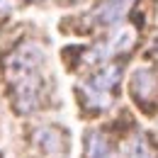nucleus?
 <instances>
[{
	"mask_svg": "<svg viewBox=\"0 0 158 158\" xmlns=\"http://www.w3.org/2000/svg\"><path fill=\"white\" fill-rule=\"evenodd\" d=\"M7 78L12 88L15 110L27 114L39 107L44 90V51L39 44L27 41L7 59Z\"/></svg>",
	"mask_w": 158,
	"mask_h": 158,
	"instance_id": "nucleus-1",
	"label": "nucleus"
},
{
	"mask_svg": "<svg viewBox=\"0 0 158 158\" xmlns=\"http://www.w3.org/2000/svg\"><path fill=\"white\" fill-rule=\"evenodd\" d=\"M119 78H122V66H119V63L102 66L95 76H90V78L80 85L83 100H85L93 110H107V107L112 105V90L117 88Z\"/></svg>",
	"mask_w": 158,
	"mask_h": 158,
	"instance_id": "nucleus-2",
	"label": "nucleus"
},
{
	"mask_svg": "<svg viewBox=\"0 0 158 158\" xmlns=\"http://www.w3.org/2000/svg\"><path fill=\"white\" fill-rule=\"evenodd\" d=\"M134 32L131 29H117L110 39H105L100 46H95L90 54H88V63H95V61H105V59H110V56H114V54H122V51H127L131 44H134Z\"/></svg>",
	"mask_w": 158,
	"mask_h": 158,
	"instance_id": "nucleus-3",
	"label": "nucleus"
},
{
	"mask_svg": "<svg viewBox=\"0 0 158 158\" xmlns=\"http://www.w3.org/2000/svg\"><path fill=\"white\" fill-rule=\"evenodd\" d=\"M34 143L39 146L46 156H56V158H63L66 151H68L66 134L61 129H56V127H39L34 131Z\"/></svg>",
	"mask_w": 158,
	"mask_h": 158,
	"instance_id": "nucleus-4",
	"label": "nucleus"
},
{
	"mask_svg": "<svg viewBox=\"0 0 158 158\" xmlns=\"http://www.w3.org/2000/svg\"><path fill=\"white\" fill-rule=\"evenodd\" d=\"M129 7H131V0H102L93 10L90 20L95 24H119L129 12Z\"/></svg>",
	"mask_w": 158,
	"mask_h": 158,
	"instance_id": "nucleus-5",
	"label": "nucleus"
},
{
	"mask_svg": "<svg viewBox=\"0 0 158 158\" xmlns=\"http://www.w3.org/2000/svg\"><path fill=\"white\" fill-rule=\"evenodd\" d=\"M131 95L139 102H151L158 95V76L151 68H136L131 76Z\"/></svg>",
	"mask_w": 158,
	"mask_h": 158,
	"instance_id": "nucleus-6",
	"label": "nucleus"
},
{
	"mask_svg": "<svg viewBox=\"0 0 158 158\" xmlns=\"http://www.w3.org/2000/svg\"><path fill=\"white\" fill-rule=\"evenodd\" d=\"M85 158H117L112 143L102 131H90L85 136Z\"/></svg>",
	"mask_w": 158,
	"mask_h": 158,
	"instance_id": "nucleus-7",
	"label": "nucleus"
},
{
	"mask_svg": "<svg viewBox=\"0 0 158 158\" xmlns=\"http://www.w3.org/2000/svg\"><path fill=\"white\" fill-rule=\"evenodd\" d=\"M124 158H156L151 146L143 141L141 136H134L124 143Z\"/></svg>",
	"mask_w": 158,
	"mask_h": 158,
	"instance_id": "nucleus-8",
	"label": "nucleus"
},
{
	"mask_svg": "<svg viewBox=\"0 0 158 158\" xmlns=\"http://www.w3.org/2000/svg\"><path fill=\"white\" fill-rule=\"evenodd\" d=\"M12 7V0H0V12H7Z\"/></svg>",
	"mask_w": 158,
	"mask_h": 158,
	"instance_id": "nucleus-9",
	"label": "nucleus"
},
{
	"mask_svg": "<svg viewBox=\"0 0 158 158\" xmlns=\"http://www.w3.org/2000/svg\"><path fill=\"white\" fill-rule=\"evenodd\" d=\"M156 54H158V44H156Z\"/></svg>",
	"mask_w": 158,
	"mask_h": 158,
	"instance_id": "nucleus-10",
	"label": "nucleus"
}]
</instances>
